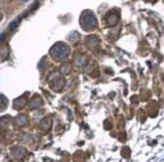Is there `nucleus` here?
Wrapping results in <instances>:
<instances>
[{"label": "nucleus", "instance_id": "8", "mask_svg": "<svg viewBox=\"0 0 164 162\" xmlns=\"http://www.w3.org/2000/svg\"><path fill=\"white\" fill-rule=\"evenodd\" d=\"M70 68H71V66H70V64H65V66L61 68V71H59V72H62V73H67Z\"/></svg>", "mask_w": 164, "mask_h": 162}, {"label": "nucleus", "instance_id": "5", "mask_svg": "<svg viewBox=\"0 0 164 162\" xmlns=\"http://www.w3.org/2000/svg\"><path fill=\"white\" fill-rule=\"evenodd\" d=\"M51 123H52L51 117H45L44 120H41V122H40V129H43V130H48V129L51 127Z\"/></svg>", "mask_w": 164, "mask_h": 162}, {"label": "nucleus", "instance_id": "3", "mask_svg": "<svg viewBox=\"0 0 164 162\" xmlns=\"http://www.w3.org/2000/svg\"><path fill=\"white\" fill-rule=\"evenodd\" d=\"M119 21V10H111L106 15V25L107 26H115Z\"/></svg>", "mask_w": 164, "mask_h": 162}, {"label": "nucleus", "instance_id": "4", "mask_svg": "<svg viewBox=\"0 0 164 162\" xmlns=\"http://www.w3.org/2000/svg\"><path fill=\"white\" fill-rule=\"evenodd\" d=\"M13 106H14L16 110H21V108H23L26 106V95L21 96V98H18V99H16Z\"/></svg>", "mask_w": 164, "mask_h": 162}, {"label": "nucleus", "instance_id": "7", "mask_svg": "<svg viewBox=\"0 0 164 162\" xmlns=\"http://www.w3.org/2000/svg\"><path fill=\"white\" fill-rule=\"evenodd\" d=\"M17 122H18V125L23 126L25 123L27 122V117H26L25 115H21V116H18V117H17Z\"/></svg>", "mask_w": 164, "mask_h": 162}, {"label": "nucleus", "instance_id": "9", "mask_svg": "<svg viewBox=\"0 0 164 162\" xmlns=\"http://www.w3.org/2000/svg\"><path fill=\"white\" fill-rule=\"evenodd\" d=\"M2 99H3V104H2V110H4V108H5V96H4V95L2 96Z\"/></svg>", "mask_w": 164, "mask_h": 162}, {"label": "nucleus", "instance_id": "6", "mask_svg": "<svg viewBox=\"0 0 164 162\" xmlns=\"http://www.w3.org/2000/svg\"><path fill=\"white\" fill-rule=\"evenodd\" d=\"M43 104V100H41V98L40 96H34V99H32V103L30 104V107L31 108H36V107H40Z\"/></svg>", "mask_w": 164, "mask_h": 162}, {"label": "nucleus", "instance_id": "2", "mask_svg": "<svg viewBox=\"0 0 164 162\" xmlns=\"http://www.w3.org/2000/svg\"><path fill=\"white\" fill-rule=\"evenodd\" d=\"M51 54L54 59H57V61L65 59L69 56V46L66 44H63V42H57V44L52 48Z\"/></svg>", "mask_w": 164, "mask_h": 162}, {"label": "nucleus", "instance_id": "10", "mask_svg": "<svg viewBox=\"0 0 164 162\" xmlns=\"http://www.w3.org/2000/svg\"><path fill=\"white\" fill-rule=\"evenodd\" d=\"M22 2H29V0H22Z\"/></svg>", "mask_w": 164, "mask_h": 162}, {"label": "nucleus", "instance_id": "1", "mask_svg": "<svg viewBox=\"0 0 164 162\" xmlns=\"http://www.w3.org/2000/svg\"><path fill=\"white\" fill-rule=\"evenodd\" d=\"M80 26L83 27L84 31H92L97 27V19L96 15L91 10H84L80 15Z\"/></svg>", "mask_w": 164, "mask_h": 162}]
</instances>
